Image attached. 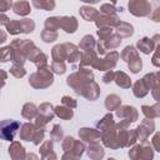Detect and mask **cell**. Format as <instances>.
Masks as SVG:
<instances>
[{"label":"cell","mask_w":160,"mask_h":160,"mask_svg":"<svg viewBox=\"0 0 160 160\" xmlns=\"http://www.w3.org/2000/svg\"><path fill=\"white\" fill-rule=\"evenodd\" d=\"M129 10L136 16H145L150 14V5L145 0H130Z\"/></svg>","instance_id":"1"},{"label":"cell","mask_w":160,"mask_h":160,"mask_svg":"<svg viewBox=\"0 0 160 160\" xmlns=\"http://www.w3.org/2000/svg\"><path fill=\"white\" fill-rule=\"evenodd\" d=\"M58 19V26L62 28L66 32H74L76 30L78 22L75 18H56Z\"/></svg>","instance_id":"2"},{"label":"cell","mask_w":160,"mask_h":160,"mask_svg":"<svg viewBox=\"0 0 160 160\" xmlns=\"http://www.w3.org/2000/svg\"><path fill=\"white\" fill-rule=\"evenodd\" d=\"M126 115V120L128 121H135L138 118V112L134 108L130 106H124L122 109L118 110V116H125Z\"/></svg>","instance_id":"3"},{"label":"cell","mask_w":160,"mask_h":160,"mask_svg":"<svg viewBox=\"0 0 160 160\" xmlns=\"http://www.w3.org/2000/svg\"><path fill=\"white\" fill-rule=\"evenodd\" d=\"M138 48H139V50H141L142 52L149 54V52L152 51V49H154V41H152V39L144 38V39H141V40L138 42Z\"/></svg>","instance_id":"4"},{"label":"cell","mask_w":160,"mask_h":160,"mask_svg":"<svg viewBox=\"0 0 160 160\" xmlns=\"http://www.w3.org/2000/svg\"><path fill=\"white\" fill-rule=\"evenodd\" d=\"M148 85L145 84L144 79L142 80H139L135 85H134V94L138 96V98H142L148 94Z\"/></svg>","instance_id":"5"},{"label":"cell","mask_w":160,"mask_h":160,"mask_svg":"<svg viewBox=\"0 0 160 160\" xmlns=\"http://www.w3.org/2000/svg\"><path fill=\"white\" fill-rule=\"evenodd\" d=\"M115 81L119 86L121 88H129L131 85L130 79L128 78V75H125L124 72H116L115 74Z\"/></svg>","instance_id":"6"},{"label":"cell","mask_w":160,"mask_h":160,"mask_svg":"<svg viewBox=\"0 0 160 160\" xmlns=\"http://www.w3.org/2000/svg\"><path fill=\"white\" fill-rule=\"evenodd\" d=\"M80 14H81V16H82L85 20H88V21L94 20V19L96 18V15H98V12H96L95 9H92V8H88V6L81 8V9H80Z\"/></svg>","instance_id":"7"},{"label":"cell","mask_w":160,"mask_h":160,"mask_svg":"<svg viewBox=\"0 0 160 160\" xmlns=\"http://www.w3.org/2000/svg\"><path fill=\"white\" fill-rule=\"evenodd\" d=\"M142 111L150 119H152L154 116H160V104H156L155 106H151V108L150 106H142Z\"/></svg>","instance_id":"8"},{"label":"cell","mask_w":160,"mask_h":160,"mask_svg":"<svg viewBox=\"0 0 160 160\" xmlns=\"http://www.w3.org/2000/svg\"><path fill=\"white\" fill-rule=\"evenodd\" d=\"M32 4H34V6L45 9V10H51L55 6L54 0H32Z\"/></svg>","instance_id":"9"},{"label":"cell","mask_w":160,"mask_h":160,"mask_svg":"<svg viewBox=\"0 0 160 160\" xmlns=\"http://www.w3.org/2000/svg\"><path fill=\"white\" fill-rule=\"evenodd\" d=\"M14 11L16 14H20V15H26L30 11V6L26 1H19L14 5Z\"/></svg>","instance_id":"10"},{"label":"cell","mask_w":160,"mask_h":160,"mask_svg":"<svg viewBox=\"0 0 160 160\" xmlns=\"http://www.w3.org/2000/svg\"><path fill=\"white\" fill-rule=\"evenodd\" d=\"M118 32L120 36H130L132 34V26L126 22L118 24Z\"/></svg>","instance_id":"11"},{"label":"cell","mask_w":160,"mask_h":160,"mask_svg":"<svg viewBox=\"0 0 160 160\" xmlns=\"http://www.w3.org/2000/svg\"><path fill=\"white\" fill-rule=\"evenodd\" d=\"M79 135H81V138L82 139H85V140H92V139H96L98 136H99V134L95 131V130H92V129H81L80 131H79Z\"/></svg>","instance_id":"12"},{"label":"cell","mask_w":160,"mask_h":160,"mask_svg":"<svg viewBox=\"0 0 160 160\" xmlns=\"http://www.w3.org/2000/svg\"><path fill=\"white\" fill-rule=\"evenodd\" d=\"M106 108L109 110H112V109H116L119 105H120V98H118L116 95H110L106 98V102H105Z\"/></svg>","instance_id":"13"},{"label":"cell","mask_w":160,"mask_h":160,"mask_svg":"<svg viewBox=\"0 0 160 160\" xmlns=\"http://www.w3.org/2000/svg\"><path fill=\"white\" fill-rule=\"evenodd\" d=\"M55 112H56L58 116H60L62 119H70L72 116V111L69 108H60V106H58L55 109Z\"/></svg>","instance_id":"14"},{"label":"cell","mask_w":160,"mask_h":160,"mask_svg":"<svg viewBox=\"0 0 160 160\" xmlns=\"http://www.w3.org/2000/svg\"><path fill=\"white\" fill-rule=\"evenodd\" d=\"M135 56H138V54H136V51H135V49H134L132 46L125 48V50H124L122 54H121V58H122L125 61H129V60H131V59L135 58Z\"/></svg>","instance_id":"15"},{"label":"cell","mask_w":160,"mask_h":160,"mask_svg":"<svg viewBox=\"0 0 160 160\" xmlns=\"http://www.w3.org/2000/svg\"><path fill=\"white\" fill-rule=\"evenodd\" d=\"M94 44H95L94 42V38L90 36V35H88V36H85L82 39V41L80 44V48L84 49V50H91V48L94 46Z\"/></svg>","instance_id":"16"},{"label":"cell","mask_w":160,"mask_h":160,"mask_svg":"<svg viewBox=\"0 0 160 160\" xmlns=\"http://www.w3.org/2000/svg\"><path fill=\"white\" fill-rule=\"evenodd\" d=\"M141 65H142L141 64V59L138 58V56H135L134 59H131L130 62H129V68H130V70L132 72H138L141 69Z\"/></svg>","instance_id":"17"},{"label":"cell","mask_w":160,"mask_h":160,"mask_svg":"<svg viewBox=\"0 0 160 160\" xmlns=\"http://www.w3.org/2000/svg\"><path fill=\"white\" fill-rule=\"evenodd\" d=\"M35 112H36V108H35V105H32V104H26V105L24 106L22 115H24L25 118L31 119V118L35 115Z\"/></svg>","instance_id":"18"},{"label":"cell","mask_w":160,"mask_h":160,"mask_svg":"<svg viewBox=\"0 0 160 160\" xmlns=\"http://www.w3.org/2000/svg\"><path fill=\"white\" fill-rule=\"evenodd\" d=\"M56 38H58V34L55 32V30H49V29H45V30L42 31V39H44V41H46V42L54 41Z\"/></svg>","instance_id":"19"},{"label":"cell","mask_w":160,"mask_h":160,"mask_svg":"<svg viewBox=\"0 0 160 160\" xmlns=\"http://www.w3.org/2000/svg\"><path fill=\"white\" fill-rule=\"evenodd\" d=\"M52 69H54L55 72H58V74H62V72H65V65L62 64V61H54V64H52Z\"/></svg>","instance_id":"20"},{"label":"cell","mask_w":160,"mask_h":160,"mask_svg":"<svg viewBox=\"0 0 160 160\" xmlns=\"http://www.w3.org/2000/svg\"><path fill=\"white\" fill-rule=\"evenodd\" d=\"M61 135H62L61 128H60V126H58V125H55V126H54V131H51V138H52L54 140L59 141V140L61 139Z\"/></svg>","instance_id":"21"},{"label":"cell","mask_w":160,"mask_h":160,"mask_svg":"<svg viewBox=\"0 0 160 160\" xmlns=\"http://www.w3.org/2000/svg\"><path fill=\"white\" fill-rule=\"evenodd\" d=\"M98 34H99V36H100L102 40H105L108 36H111V29H110V28H102V29H100V30L98 31Z\"/></svg>","instance_id":"22"},{"label":"cell","mask_w":160,"mask_h":160,"mask_svg":"<svg viewBox=\"0 0 160 160\" xmlns=\"http://www.w3.org/2000/svg\"><path fill=\"white\" fill-rule=\"evenodd\" d=\"M62 102H64L65 105L71 106V108H75V106H76V101H75L74 99H71V98H68V96H64V98H62Z\"/></svg>","instance_id":"23"},{"label":"cell","mask_w":160,"mask_h":160,"mask_svg":"<svg viewBox=\"0 0 160 160\" xmlns=\"http://www.w3.org/2000/svg\"><path fill=\"white\" fill-rule=\"evenodd\" d=\"M101 11L105 12V14L112 15V14L115 12V9H114L112 6H110V5H102V6H101Z\"/></svg>","instance_id":"24"},{"label":"cell","mask_w":160,"mask_h":160,"mask_svg":"<svg viewBox=\"0 0 160 160\" xmlns=\"http://www.w3.org/2000/svg\"><path fill=\"white\" fill-rule=\"evenodd\" d=\"M152 144H154V146L156 148V150L160 151V132H158V134L155 135V138L152 139Z\"/></svg>","instance_id":"25"},{"label":"cell","mask_w":160,"mask_h":160,"mask_svg":"<svg viewBox=\"0 0 160 160\" xmlns=\"http://www.w3.org/2000/svg\"><path fill=\"white\" fill-rule=\"evenodd\" d=\"M114 76H115V72H112V71H109L104 78H102V80H104V82H110L112 79H114Z\"/></svg>","instance_id":"26"},{"label":"cell","mask_w":160,"mask_h":160,"mask_svg":"<svg viewBox=\"0 0 160 160\" xmlns=\"http://www.w3.org/2000/svg\"><path fill=\"white\" fill-rule=\"evenodd\" d=\"M152 19H154V21H160V8L156 9V11L152 15Z\"/></svg>","instance_id":"27"},{"label":"cell","mask_w":160,"mask_h":160,"mask_svg":"<svg viewBox=\"0 0 160 160\" xmlns=\"http://www.w3.org/2000/svg\"><path fill=\"white\" fill-rule=\"evenodd\" d=\"M152 95H154V98H155L158 101H160V89L152 90Z\"/></svg>","instance_id":"28"},{"label":"cell","mask_w":160,"mask_h":160,"mask_svg":"<svg viewBox=\"0 0 160 160\" xmlns=\"http://www.w3.org/2000/svg\"><path fill=\"white\" fill-rule=\"evenodd\" d=\"M155 76H156V81H158V85H159V84H160V71H159Z\"/></svg>","instance_id":"29"},{"label":"cell","mask_w":160,"mask_h":160,"mask_svg":"<svg viewBox=\"0 0 160 160\" xmlns=\"http://www.w3.org/2000/svg\"><path fill=\"white\" fill-rule=\"evenodd\" d=\"M111 1H112V2H115V1H116V0H111Z\"/></svg>","instance_id":"30"}]
</instances>
